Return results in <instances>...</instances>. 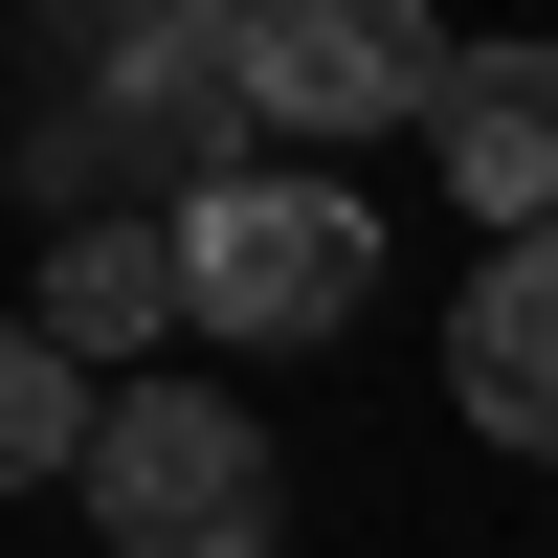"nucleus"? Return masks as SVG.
Here are the masks:
<instances>
[{"label":"nucleus","instance_id":"1","mask_svg":"<svg viewBox=\"0 0 558 558\" xmlns=\"http://www.w3.org/2000/svg\"><path fill=\"white\" fill-rule=\"evenodd\" d=\"M45 179H157L179 223L268 179V89H246V0H112V45L45 68Z\"/></svg>","mask_w":558,"mask_h":558},{"label":"nucleus","instance_id":"2","mask_svg":"<svg viewBox=\"0 0 558 558\" xmlns=\"http://www.w3.org/2000/svg\"><path fill=\"white\" fill-rule=\"evenodd\" d=\"M357 291H380V202H357V179H313V157H268L246 202H202V223H179V313H202L223 357L336 336Z\"/></svg>","mask_w":558,"mask_h":558},{"label":"nucleus","instance_id":"3","mask_svg":"<svg viewBox=\"0 0 558 558\" xmlns=\"http://www.w3.org/2000/svg\"><path fill=\"white\" fill-rule=\"evenodd\" d=\"M89 514H112V558H268V425L223 380H112Z\"/></svg>","mask_w":558,"mask_h":558},{"label":"nucleus","instance_id":"4","mask_svg":"<svg viewBox=\"0 0 558 558\" xmlns=\"http://www.w3.org/2000/svg\"><path fill=\"white\" fill-rule=\"evenodd\" d=\"M447 68H470V45L402 23V0H246V89H268L291 157H336V134H425Z\"/></svg>","mask_w":558,"mask_h":558},{"label":"nucleus","instance_id":"5","mask_svg":"<svg viewBox=\"0 0 558 558\" xmlns=\"http://www.w3.org/2000/svg\"><path fill=\"white\" fill-rule=\"evenodd\" d=\"M425 157H447V202H470V223L558 246V45H470L447 112H425Z\"/></svg>","mask_w":558,"mask_h":558},{"label":"nucleus","instance_id":"6","mask_svg":"<svg viewBox=\"0 0 558 558\" xmlns=\"http://www.w3.org/2000/svg\"><path fill=\"white\" fill-rule=\"evenodd\" d=\"M447 380H470V425H492V447H536V470H558V246H492V268H470Z\"/></svg>","mask_w":558,"mask_h":558},{"label":"nucleus","instance_id":"7","mask_svg":"<svg viewBox=\"0 0 558 558\" xmlns=\"http://www.w3.org/2000/svg\"><path fill=\"white\" fill-rule=\"evenodd\" d=\"M179 313V223H112V202H68V246H45V336L68 357H134Z\"/></svg>","mask_w":558,"mask_h":558},{"label":"nucleus","instance_id":"8","mask_svg":"<svg viewBox=\"0 0 558 558\" xmlns=\"http://www.w3.org/2000/svg\"><path fill=\"white\" fill-rule=\"evenodd\" d=\"M89 447H112L89 357L45 336V313H0V492H89Z\"/></svg>","mask_w":558,"mask_h":558}]
</instances>
